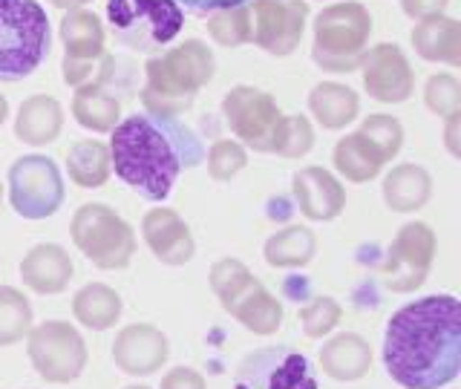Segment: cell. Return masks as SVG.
I'll list each match as a JSON object with an SVG mask.
<instances>
[{
	"label": "cell",
	"mask_w": 461,
	"mask_h": 389,
	"mask_svg": "<svg viewBox=\"0 0 461 389\" xmlns=\"http://www.w3.org/2000/svg\"><path fill=\"white\" fill-rule=\"evenodd\" d=\"M107 21L124 47L156 52L182 32L185 14L176 0H107Z\"/></svg>",
	"instance_id": "6"
},
{
	"label": "cell",
	"mask_w": 461,
	"mask_h": 389,
	"mask_svg": "<svg viewBox=\"0 0 461 389\" xmlns=\"http://www.w3.org/2000/svg\"><path fill=\"white\" fill-rule=\"evenodd\" d=\"M357 69L364 72V90L381 104H401L415 90L410 61L395 43H378V47L366 50Z\"/></svg>",
	"instance_id": "14"
},
{
	"label": "cell",
	"mask_w": 461,
	"mask_h": 389,
	"mask_svg": "<svg viewBox=\"0 0 461 389\" xmlns=\"http://www.w3.org/2000/svg\"><path fill=\"white\" fill-rule=\"evenodd\" d=\"M6 115H9V101H6L4 95H0V124L6 122Z\"/></svg>",
	"instance_id": "44"
},
{
	"label": "cell",
	"mask_w": 461,
	"mask_h": 389,
	"mask_svg": "<svg viewBox=\"0 0 461 389\" xmlns=\"http://www.w3.org/2000/svg\"><path fill=\"white\" fill-rule=\"evenodd\" d=\"M141 237L148 242L153 257L165 266H185L194 259V237L191 228L173 208H153L141 220Z\"/></svg>",
	"instance_id": "16"
},
{
	"label": "cell",
	"mask_w": 461,
	"mask_h": 389,
	"mask_svg": "<svg viewBox=\"0 0 461 389\" xmlns=\"http://www.w3.org/2000/svg\"><path fill=\"white\" fill-rule=\"evenodd\" d=\"M72 259L67 249L55 242H41L21 259V277L23 285L32 288L35 294H61L72 280Z\"/></svg>",
	"instance_id": "19"
},
{
	"label": "cell",
	"mask_w": 461,
	"mask_h": 389,
	"mask_svg": "<svg viewBox=\"0 0 461 389\" xmlns=\"http://www.w3.org/2000/svg\"><path fill=\"white\" fill-rule=\"evenodd\" d=\"M314 144V127L306 115H283L277 136H274L271 153H277L283 158H300L312 150Z\"/></svg>",
	"instance_id": "34"
},
{
	"label": "cell",
	"mask_w": 461,
	"mask_h": 389,
	"mask_svg": "<svg viewBox=\"0 0 461 389\" xmlns=\"http://www.w3.org/2000/svg\"><path fill=\"white\" fill-rule=\"evenodd\" d=\"M447 130H444V144H447V150H450V156H461V144H458V130H461V113H453V115H447Z\"/></svg>",
	"instance_id": "41"
},
{
	"label": "cell",
	"mask_w": 461,
	"mask_h": 389,
	"mask_svg": "<svg viewBox=\"0 0 461 389\" xmlns=\"http://www.w3.org/2000/svg\"><path fill=\"white\" fill-rule=\"evenodd\" d=\"M50 55V18L38 0H0V81H21Z\"/></svg>",
	"instance_id": "4"
},
{
	"label": "cell",
	"mask_w": 461,
	"mask_h": 389,
	"mask_svg": "<svg viewBox=\"0 0 461 389\" xmlns=\"http://www.w3.org/2000/svg\"><path fill=\"white\" fill-rule=\"evenodd\" d=\"M0 208H4V185H0Z\"/></svg>",
	"instance_id": "46"
},
{
	"label": "cell",
	"mask_w": 461,
	"mask_h": 389,
	"mask_svg": "<svg viewBox=\"0 0 461 389\" xmlns=\"http://www.w3.org/2000/svg\"><path fill=\"white\" fill-rule=\"evenodd\" d=\"M110 148L98 139H81L67 150V173L78 187H101L110 179Z\"/></svg>",
	"instance_id": "29"
},
{
	"label": "cell",
	"mask_w": 461,
	"mask_h": 389,
	"mask_svg": "<svg viewBox=\"0 0 461 389\" xmlns=\"http://www.w3.org/2000/svg\"><path fill=\"white\" fill-rule=\"evenodd\" d=\"M9 202L23 220H47L64 205V179L50 156H21L9 167Z\"/></svg>",
	"instance_id": "9"
},
{
	"label": "cell",
	"mask_w": 461,
	"mask_h": 389,
	"mask_svg": "<svg viewBox=\"0 0 461 389\" xmlns=\"http://www.w3.org/2000/svg\"><path fill=\"white\" fill-rule=\"evenodd\" d=\"M424 101L427 107L438 115V119H447V115L461 113V84L450 72H441V76H432L424 86Z\"/></svg>",
	"instance_id": "37"
},
{
	"label": "cell",
	"mask_w": 461,
	"mask_h": 389,
	"mask_svg": "<svg viewBox=\"0 0 461 389\" xmlns=\"http://www.w3.org/2000/svg\"><path fill=\"white\" fill-rule=\"evenodd\" d=\"M72 115L93 133H110L122 119V104L104 90V84H84L72 95Z\"/></svg>",
	"instance_id": "27"
},
{
	"label": "cell",
	"mask_w": 461,
	"mask_h": 389,
	"mask_svg": "<svg viewBox=\"0 0 461 389\" xmlns=\"http://www.w3.org/2000/svg\"><path fill=\"white\" fill-rule=\"evenodd\" d=\"M26 352L32 369L47 384H69L86 369V343L81 331L64 321H47L29 329Z\"/></svg>",
	"instance_id": "8"
},
{
	"label": "cell",
	"mask_w": 461,
	"mask_h": 389,
	"mask_svg": "<svg viewBox=\"0 0 461 389\" xmlns=\"http://www.w3.org/2000/svg\"><path fill=\"white\" fill-rule=\"evenodd\" d=\"M360 139H364L369 148L378 153V158L386 165L401 153V144H403V127L395 115H386V113H372L366 115L364 122L357 127Z\"/></svg>",
	"instance_id": "33"
},
{
	"label": "cell",
	"mask_w": 461,
	"mask_h": 389,
	"mask_svg": "<svg viewBox=\"0 0 461 389\" xmlns=\"http://www.w3.org/2000/svg\"><path fill=\"white\" fill-rule=\"evenodd\" d=\"M213 52L191 38L162 55H153L144 67L141 104L153 119H176L194 104L196 93L213 78Z\"/></svg>",
	"instance_id": "3"
},
{
	"label": "cell",
	"mask_w": 461,
	"mask_h": 389,
	"mask_svg": "<svg viewBox=\"0 0 461 389\" xmlns=\"http://www.w3.org/2000/svg\"><path fill=\"white\" fill-rule=\"evenodd\" d=\"M331 162H335V170L346 182H355V185H364L372 182L375 176L381 173L384 162L378 158L369 144L360 139V133H349L343 136L335 144V153H331Z\"/></svg>",
	"instance_id": "30"
},
{
	"label": "cell",
	"mask_w": 461,
	"mask_h": 389,
	"mask_svg": "<svg viewBox=\"0 0 461 389\" xmlns=\"http://www.w3.org/2000/svg\"><path fill=\"white\" fill-rule=\"evenodd\" d=\"M61 41L67 47L64 58H76V61H95V58L107 55V50H104V26H101L95 12L67 9L64 21H61Z\"/></svg>",
	"instance_id": "24"
},
{
	"label": "cell",
	"mask_w": 461,
	"mask_h": 389,
	"mask_svg": "<svg viewBox=\"0 0 461 389\" xmlns=\"http://www.w3.org/2000/svg\"><path fill=\"white\" fill-rule=\"evenodd\" d=\"M179 4V0H176ZM187 9L194 12H213V9H222V6H240V4H249V0H182Z\"/></svg>",
	"instance_id": "42"
},
{
	"label": "cell",
	"mask_w": 461,
	"mask_h": 389,
	"mask_svg": "<svg viewBox=\"0 0 461 389\" xmlns=\"http://www.w3.org/2000/svg\"><path fill=\"white\" fill-rule=\"evenodd\" d=\"M401 6L410 18L424 21V18H432V14H444L447 0H401Z\"/></svg>",
	"instance_id": "40"
},
{
	"label": "cell",
	"mask_w": 461,
	"mask_h": 389,
	"mask_svg": "<svg viewBox=\"0 0 461 389\" xmlns=\"http://www.w3.org/2000/svg\"><path fill=\"white\" fill-rule=\"evenodd\" d=\"M340 317H343V309L335 297H314L312 303H306V306L300 309L303 331H306V338H314V340L331 335L335 326L340 323Z\"/></svg>",
	"instance_id": "35"
},
{
	"label": "cell",
	"mask_w": 461,
	"mask_h": 389,
	"mask_svg": "<svg viewBox=\"0 0 461 389\" xmlns=\"http://www.w3.org/2000/svg\"><path fill=\"white\" fill-rule=\"evenodd\" d=\"M251 41L268 55H292L306 32V0H249Z\"/></svg>",
	"instance_id": "12"
},
{
	"label": "cell",
	"mask_w": 461,
	"mask_h": 389,
	"mask_svg": "<svg viewBox=\"0 0 461 389\" xmlns=\"http://www.w3.org/2000/svg\"><path fill=\"white\" fill-rule=\"evenodd\" d=\"M237 389H317L309 360L288 349H263L242 360Z\"/></svg>",
	"instance_id": "13"
},
{
	"label": "cell",
	"mask_w": 461,
	"mask_h": 389,
	"mask_svg": "<svg viewBox=\"0 0 461 389\" xmlns=\"http://www.w3.org/2000/svg\"><path fill=\"white\" fill-rule=\"evenodd\" d=\"M64 130V110L52 95H29L14 119V136L23 144L43 148L52 144Z\"/></svg>",
	"instance_id": "22"
},
{
	"label": "cell",
	"mask_w": 461,
	"mask_h": 389,
	"mask_svg": "<svg viewBox=\"0 0 461 389\" xmlns=\"http://www.w3.org/2000/svg\"><path fill=\"white\" fill-rule=\"evenodd\" d=\"M321 369L331 381H360L372 369V346L355 331H340L323 343Z\"/></svg>",
	"instance_id": "20"
},
{
	"label": "cell",
	"mask_w": 461,
	"mask_h": 389,
	"mask_svg": "<svg viewBox=\"0 0 461 389\" xmlns=\"http://www.w3.org/2000/svg\"><path fill=\"white\" fill-rule=\"evenodd\" d=\"M251 277V271L245 263H240V259H220V263H213L211 268V288H213V294L222 300H228L230 294L237 292V288Z\"/></svg>",
	"instance_id": "38"
},
{
	"label": "cell",
	"mask_w": 461,
	"mask_h": 389,
	"mask_svg": "<svg viewBox=\"0 0 461 389\" xmlns=\"http://www.w3.org/2000/svg\"><path fill=\"white\" fill-rule=\"evenodd\" d=\"M357 93L352 86L338 84V81H323L317 84L309 95V110L317 119V124L326 130H340L349 122L357 119Z\"/></svg>",
	"instance_id": "25"
},
{
	"label": "cell",
	"mask_w": 461,
	"mask_h": 389,
	"mask_svg": "<svg viewBox=\"0 0 461 389\" xmlns=\"http://www.w3.org/2000/svg\"><path fill=\"white\" fill-rule=\"evenodd\" d=\"M436 231L427 222H407L389 245L386 263L381 266V283L395 294L421 288L436 259Z\"/></svg>",
	"instance_id": "10"
},
{
	"label": "cell",
	"mask_w": 461,
	"mask_h": 389,
	"mask_svg": "<svg viewBox=\"0 0 461 389\" xmlns=\"http://www.w3.org/2000/svg\"><path fill=\"white\" fill-rule=\"evenodd\" d=\"M208 35L220 43V47H228V50L242 47V43H251V12H249V4L213 9L208 14Z\"/></svg>",
	"instance_id": "32"
},
{
	"label": "cell",
	"mask_w": 461,
	"mask_h": 389,
	"mask_svg": "<svg viewBox=\"0 0 461 389\" xmlns=\"http://www.w3.org/2000/svg\"><path fill=\"white\" fill-rule=\"evenodd\" d=\"M292 191L297 199L300 213L312 222H329L335 216L343 213L346 208V191L343 185L335 179V173H329L326 167H303L294 173Z\"/></svg>",
	"instance_id": "17"
},
{
	"label": "cell",
	"mask_w": 461,
	"mask_h": 389,
	"mask_svg": "<svg viewBox=\"0 0 461 389\" xmlns=\"http://www.w3.org/2000/svg\"><path fill=\"white\" fill-rule=\"evenodd\" d=\"M317 251L314 231L306 225H288L266 240V263L271 268H303L312 263Z\"/></svg>",
	"instance_id": "28"
},
{
	"label": "cell",
	"mask_w": 461,
	"mask_h": 389,
	"mask_svg": "<svg viewBox=\"0 0 461 389\" xmlns=\"http://www.w3.org/2000/svg\"><path fill=\"white\" fill-rule=\"evenodd\" d=\"M222 115L245 148H251L257 153H271L274 136H277V127L283 113L266 90H257V86L240 84L234 86L225 98H222Z\"/></svg>",
	"instance_id": "11"
},
{
	"label": "cell",
	"mask_w": 461,
	"mask_h": 389,
	"mask_svg": "<svg viewBox=\"0 0 461 389\" xmlns=\"http://www.w3.org/2000/svg\"><path fill=\"white\" fill-rule=\"evenodd\" d=\"M69 234L76 249L95 268L104 271L130 266V259L136 254V231L113 208L101 205V202H86V205L76 211Z\"/></svg>",
	"instance_id": "7"
},
{
	"label": "cell",
	"mask_w": 461,
	"mask_h": 389,
	"mask_svg": "<svg viewBox=\"0 0 461 389\" xmlns=\"http://www.w3.org/2000/svg\"><path fill=\"white\" fill-rule=\"evenodd\" d=\"M110 167L136 194L150 202H165L187 165L176 141L153 115H130L110 130Z\"/></svg>",
	"instance_id": "2"
},
{
	"label": "cell",
	"mask_w": 461,
	"mask_h": 389,
	"mask_svg": "<svg viewBox=\"0 0 461 389\" xmlns=\"http://www.w3.org/2000/svg\"><path fill=\"white\" fill-rule=\"evenodd\" d=\"M415 52L432 64H461V26L447 14H432V18L418 21L412 29Z\"/></svg>",
	"instance_id": "21"
},
{
	"label": "cell",
	"mask_w": 461,
	"mask_h": 389,
	"mask_svg": "<svg viewBox=\"0 0 461 389\" xmlns=\"http://www.w3.org/2000/svg\"><path fill=\"white\" fill-rule=\"evenodd\" d=\"M222 309L230 317H237L249 331L263 338L274 335V331L283 326V303L274 297L254 274L228 300H222Z\"/></svg>",
	"instance_id": "18"
},
{
	"label": "cell",
	"mask_w": 461,
	"mask_h": 389,
	"mask_svg": "<svg viewBox=\"0 0 461 389\" xmlns=\"http://www.w3.org/2000/svg\"><path fill=\"white\" fill-rule=\"evenodd\" d=\"M245 165H249V153H245V148H242L240 141L220 139V141L211 144V150H208V173H211L213 182L234 179Z\"/></svg>",
	"instance_id": "36"
},
{
	"label": "cell",
	"mask_w": 461,
	"mask_h": 389,
	"mask_svg": "<svg viewBox=\"0 0 461 389\" xmlns=\"http://www.w3.org/2000/svg\"><path fill=\"white\" fill-rule=\"evenodd\" d=\"M50 4L58 9H81L84 4H90V0H50Z\"/></svg>",
	"instance_id": "43"
},
{
	"label": "cell",
	"mask_w": 461,
	"mask_h": 389,
	"mask_svg": "<svg viewBox=\"0 0 461 389\" xmlns=\"http://www.w3.org/2000/svg\"><path fill=\"white\" fill-rule=\"evenodd\" d=\"M124 389H150V386H144V384H130V386H124Z\"/></svg>",
	"instance_id": "45"
},
{
	"label": "cell",
	"mask_w": 461,
	"mask_h": 389,
	"mask_svg": "<svg viewBox=\"0 0 461 389\" xmlns=\"http://www.w3.org/2000/svg\"><path fill=\"white\" fill-rule=\"evenodd\" d=\"M372 38V14L364 4H331L314 18V64L326 72H352L360 67Z\"/></svg>",
	"instance_id": "5"
},
{
	"label": "cell",
	"mask_w": 461,
	"mask_h": 389,
	"mask_svg": "<svg viewBox=\"0 0 461 389\" xmlns=\"http://www.w3.org/2000/svg\"><path fill=\"white\" fill-rule=\"evenodd\" d=\"M384 366L403 389H441L461 369V309L453 294H429L386 323Z\"/></svg>",
	"instance_id": "1"
},
{
	"label": "cell",
	"mask_w": 461,
	"mask_h": 389,
	"mask_svg": "<svg viewBox=\"0 0 461 389\" xmlns=\"http://www.w3.org/2000/svg\"><path fill=\"white\" fill-rule=\"evenodd\" d=\"M432 196V179L421 165H395L384 179V202L395 213H412L424 208Z\"/></svg>",
	"instance_id": "23"
},
{
	"label": "cell",
	"mask_w": 461,
	"mask_h": 389,
	"mask_svg": "<svg viewBox=\"0 0 461 389\" xmlns=\"http://www.w3.org/2000/svg\"><path fill=\"white\" fill-rule=\"evenodd\" d=\"M158 389H208V384L202 378V372L191 366H176L162 375V386Z\"/></svg>",
	"instance_id": "39"
},
{
	"label": "cell",
	"mask_w": 461,
	"mask_h": 389,
	"mask_svg": "<svg viewBox=\"0 0 461 389\" xmlns=\"http://www.w3.org/2000/svg\"><path fill=\"white\" fill-rule=\"evenodd\" d=\"M72 314L76 321L93 331H107L122 317V297L115 288L104 283H90L72 297Z\"/></svg>",
	"instance_id": "26"
},
{
	"label": "cell",
	"mask_w": 461,
	"mask_h": 389,
	"mask_svg": "<svg viewBox=\"0 0 461 389\" xmlns=\"http://www.w3.org/2000/svg\"><path fill=\"white\" fill-rule=\"evenodd\" d=\"M32 329V306L23 292L12 285H0V346H12Z\"/></svg>",
	"instance_id": "31"
},
{
	"label": "cell",
	"mask_w": 461,
	"mask_h": 389,
	"mask_svg": "<svg viewBox=\"0 0 461 389\" xmlns=\"http://www.w3.org/2000/svg\"><path fill=\"white\" fill-rule=\"evenodd\" d=\"M170 355V343L162 329L150 323H130L124 326L113 343V364L124 375L144 378L165 366Z\"/></svg>",
	"instance_id": "15"
}]
</instances>
